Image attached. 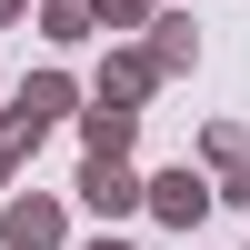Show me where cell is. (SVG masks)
Returning a JSON list of instances; mask_svg holds the SVG:
<instances>
[{
  "label": "cell",
  "mask_w": 250,
  "mask_h": 250,
  "mask_svg": "<svg viewBox=\"0 0 250 250\" xmlns=\"http://www.w3.org/2000/svg\"><path fill=\"white\" fill-rule=\"evenodd\" d=\"M90 200H100V210H120V200H130V180H120L110 160H90Z\"/></svg>",
  "instance_id": "6da1fadb"
},
{
  "label": "cell",
  "mask_w": 250,
  "mask_h": 250,
  "mask_svg": "<svg viewBox=\"0 0 250 250\" xmlns=\"http://www.w3.org/2000/svg\"><path fill=\"white\" fill-rule=\"evenodd\" d=\"M160 210H170V220H200V180H160Z\"/></svg>",
  "instance_id": "7a4b0ae2"
}]
</instances>
